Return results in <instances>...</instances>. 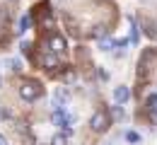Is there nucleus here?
Returning <instances> with one entry per match:
<instances>
[{
	"label": "nucleus",
	"instance_id": "nucleus-1",
	"mask_svg": "<svg viewBox=\"0 0 157 145\" xmlns=\"http://www.w3.org/2000/svg\"><path fill=\"white\" fill-rule=\"evenodd\" d=\"M39 94H41V87L36 82H24L20 87V97H22V99H27V102H34Z\"/></svg>",
	"mask_w": 157,
	"mask_h": 145
},
{
	"label": "nucleus",
	"instance_id": "nucleus-2",
	"mask_svg": "<svg viewBox=\"0 0 157 145\" xmlns=\"http://www.w3.org/2000/svg\"><path fill=\"white\" fill-rule=\"evenodd\" d=\"M90 128L97 131V133L106 131V128H109V116H106V111H97V114L90 119Z\"/></svg>",
	"mask_w": 157,
	"mask_h": 145
},
{
	"label": "nucleus",
	"instance_id": "nucleus-3",
	"mask_svg": "<svg viewBox=\"0 0 157 145\" xmlns=\"http://www.w3.org/2000/svg\"><path fill=\"white\" fill-rule=\"evenodd\" d=\"M65 48H68V44H65V39H63L60 34H53V36L48 39V53L60 56V53H65Z\"/></svg>",
	"mask_w": 157,
	"mask_h": 145
},
{
	"label": "nucleus",
	"instance_id": "nucleus-4",
	"mask_svg": "<svg viewBox=\"0 0 157 145\" xmlns=\"http://www.w3.org/2000/svg\"><path fill=\"white\" fill-rule=\"evenodd\" d=\"M68 97H70V94H68V90L58 87V90L53 92V106H56V109H63V104L68 102Z\"/></svg>",
	"mask_w": 157,
	"mask_h": 145
},
{
	"label": "nucleus",
	"instance_id": "nucleus-5",
	"mask_svg": "<svg viewBox=\"0 0 157 145\" xmlns=\"http://www.w3.org/2000/svg\"><path fill=\"white\" fill-rule=\"evenodd\" d=\"M58 63H60L58 56H53V53H44V56H41V65H44L46 70H56Z\"/></svg>",
	"mask_w": 157,
	"mask_h": 145
},
{
	"label": "nucleus",
	"instance_id": "nucleus-6",
	"mask_svg": "<svg viewBox=\"0 0 157 145\" xmlns=\"http://www.w3.org/2000/svg\"><path fill=\"white\" fill-rule=\"evenodd\" d=\"M114 99H116V104H123L131 99V90L126 87V85H121V87H116L114 90Z\"/></svg>",
	"mask_w": 157,
	"mask_h": 145
},
{
	"label": "nucleus",
	"instance_id": "nucleus-7",
	"mask_svg": "<svg viewBox=\"0 0 157 145\" xmlns=\"http://www.w3.org/2000/svg\"><path fill=\"white\" fill-rule=\"evenodd\" d=\"M99 48H101V51H111V48H116V41H114L111 36H106V39L99 41Z\"/></svg>",
	"mask_w": 157,
	"mask_h": 145
},
{
	"label": "nucleus",
	"instance_id": "nucleus-8",
	"mask_svg": "<svg viewBox=\"0 0 157 145\" xmlns=\"http://www.w3.org/2000/svg\"><path fill=\"white\" fill-rule=\"evenodd\" d=\"M7 65H10L12 73H20V70H22V63L17 61V58H7Z\"/></svg>",
	"mask_w": 157,
	"mask_h": 145
},
{
	"label": "nucleus",
	"instance_id": "nucleus-9",
	"mask_svg": "<svg viewBox=\"0 0 157 145\" xmlns=\"http://www.w3.org/2000/svg\"><path fill=\"white\" fill-rule=\"evenodd\" d=\"M65 140H68V138H65L63 133H56V135L51 138V145H65Z\"/></svg>",
	"mask_w": 157,
	"mask_h": 145
},
{
	"label": "nucleus",
	"instance_id": "nucleus-10",
	"mask_svg": "<svg viewBox=\"0 0 157 145\" xmlns=\"http://www.w3.org/2000/svg\"><path fill=\"white\" fill-rule=\"evenodd\" d=\"M92 34H94V36H97L99 41H101V39H106V36H109V34H106V29H104V27H94V32H92Z\"/></svg>",
	"mask_w": 157,
	"mask_h": 145
},
{
	"label": "nucleus",
	"instance_id": "nucleus-11",
	"mask_svg": "<svg viewBox=\"0 0 157 145\" xmlns=\"http://www.w3.org/2000/svg\"><path fill=\"white\" fill-rule=\"evenodd\" d=\"M114 119H116V121H123V119H126V111H123L121 106H114Z\"/></svg>",
	"mask_w": 157,
	"mask_h": 145
},
{
	"label": "nucleus",
	"instance_id": "nucleus-12",
	"mask_svg": "<svg viewBox=\"0 0 157 145\" xmlns=\"http://www.w3.org/2000/svg\"><path fill=\"white\" fill-rule=\"evenodd\" d=\"M27 29H29V17H22V20H20V29H17V32L22 34V32H27Z\"/></svg>",
	"mask_w": 157,
	"mask_h": 145
},
{
	"label": "nucleus",
	"instance_id": "nucleus-13",
	"mask_svg": "<svg viewBox=\"0 0 157 145\" xmlns=\"http://www.w3.org/2000/svg\"><path fill=\"white\" fill-rule=\"evenodd\" d=\"M126 140H128V143H138V140H140V135L133 133V131H128V133H126Z\"/></svg>",
	"mask_w": 157,
	"mask_h": 145
},
{
	"label": "nucleus",
	"instance_id": "nucleus-14",
	"mask_svg": "<svg viewBox=\"0 0 157 145\" xmlns=\"http://www.w3.org/2000/svg\"><path fill=\"white\" fill-rule=\"evenodd\" d=\"M63 80H65V82H73V80H75V73H73V70H65V73H63Z\"/></svg>",
	"mask_w": 157,
	"mask_h": 145
},
{
	"label": "nucleus",
	"instance_id": "nucleus-15",
	"mask_svg": "<svg viewBox=\"0 0 157 145\" xmlns=\"http://www.w3.org/2000/svg\"><path fill=\"white\" fill-rule=\"evenodd\" d=\"M147 106H150V109H155V106H157V92L147 97Z\"/></svg>",
	"mask_w": 157,
	"mask_h": 145
},
{
	"label": "nucleus",
	"instance_id": "nucleus-16",
	"mask_svg": "<svg viewBox=\"0 0 157 145\" xmlns=\"http://www.w3.org/2000/svg\"><path fill=\"white\" fill-rule=\"evenodd\" d=\"M0 145H7V140H5V138H2V135H0Z\"/></svg>",
	"mask_w": 157,
	"mask_h": 145
},
{
	"label": "nucleus",
	"instance_id": "nucleus-17",
	"mask_svg": "<svg viewBox=\"0 0 157 145\" xmlns=\"http://www.w3.org/2000/svg\"><path fill=\"white\" fill-rule=\"evenodd\" d=\"M152 111H155V119H157V106H155V109H152Z\"/></svg>",
	"mask_w": 157,
	"mask_h": 145
}]
</instances>
